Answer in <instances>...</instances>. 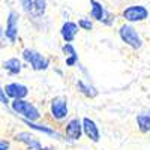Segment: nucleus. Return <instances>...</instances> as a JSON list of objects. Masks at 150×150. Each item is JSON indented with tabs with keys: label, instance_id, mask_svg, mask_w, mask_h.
<instances>
[{
	"label": "nucleus",
	"instance_id": "f257e3e1",
	"mask_svg": "<svg viewBox=\"0 0 150 150\" xmlns=\"http://www.w3.org/2000/svg\"><path fill=\"white\" fill-rule=\"evenodd\" d=\"M12 110H14L17 114H20L23 119L26 120H32V122H36L41 119V114H39V110H38L32 102L26 101V99H14V102L11 104Z\"/></svg>",
	"mask_w": 150,
	"mask_h": 150
},
{
	"label": "nucleus",
	"instance_id": "f03ea898",
	"mask_svg": "<svg viewBox=\"0 0 150 150\" xmlns=\"http://www.w3.org/2000/svg\"><path fill=\"white\" fill-rule=\"evenodd\" d=\"M119 36H120V39L128 47H131L132 50H140L143 47L141 36L138 35V32H137L135 27L131 26V24H123L119 30Z\"/></svg>",
	"mask_w": 150,
	"mask_h": 150
},
{
	"label": "nucleus",
	"instance_id": "7ed1b4c3",
	"mask_svg": "<svg viewBox=\"0 0 150 150\" xmlns=\"http://www.w3.org/2000/svg\"><path fill=\"white\" fill-rule=\"evenodd\" d=\"M90 17L99 23L105 24V26H112L116 20V17L111 12H108L102 6V3H99L98 0H90Z\"/></svg>",
	"mask_w": 150,
	"mask_h": 150
},
{
	"label": "nucleus",
	"instance_id": "20e7f679",
	"mask_svg": "<svg viewBox=\"0 0 150 150\" xmlns=\"http://www.w3.org/2000/svg\"><path fill=\"white\" fill-rule=\"evenodd\" d=\"M23 59L32 66L33 71H45L50 66V59L30 48H26L23 51Z\"/></svg>",
	"mask_w": 150,
	"mask_h": 150
},
{
	"label": "nucleus",
	"instance_id": "39448f33",
	"mask_svg": "<svg viewBox=\"0 0 150 150\" xmlns=\"http://www.w3.org/2000/svg\"><path fill=\"white\" fill-rule=\"evenodd\" d=\"M122 15L128 23H140L149 18V11L141 5H132L125 9Z\"/></svg>",
	"mask_w": 150,
	"mask_h": 150
},
{
	"label": "nucleus",
	"instance_id": "423d86ee",
	"mask_svg": "<svg viewBox=\"0 0 150 150\" xmlns=\"http://www.w3.org/2000/svg\"><path fill=\"white\" fill-rule=\"evenodd\" d=\"M50 111L56 120H63L68 116V99L65 96H56L50 102Z\"/></svg>",
	"mask_w": 150,
	"mask_h": 150
},
{
	"label": "nucleus",
	"instance_id": "0eeeda50",
	"mask_svg": "<svg viewBox=\"0 0 150 150\" xmlns=\"http://www.w3.org/2000/svg\"><path fill=\"white\" fill-rule=\"evenodd\" d=\"M18 21H20V17H18L17 12L9 11L8 18H6V30L3 32V35L12 44H14L17 41V38H18Z\"/></svg>",
	"mask_w": 150,
	"mask_h": 150
},
{
	"label": "nucleus",
	"instance_id": "6e6552de",
	"mask_svg": "<svg viewBox=\"0 0 150 150\" xmlns=\"http://www.w3.org/2000/svg\"><path fill=\"white\" fill-rule=\"evenodd\" d=\"M65 134H66L68 138L72 140V141L80 140L81 135L84 134V131H83V120H80V119H77V117H75V119H71V120L66 123Z\"/></svg>",
	"mask_w": 150,
	"mask_h": 150
},
{
	"label": "nucleus",
	"instance_id": "1a4fd4ad",
	"mask_svg": "<svg viewBox=\"0 0 150 150\" xmlns=\"http://www.w3.org/2000/svg\"><path fill=\"white\" fill-rule=\"evenodd\" d=\"M3 89H5L6 95L12 99H24L29 95V89L24 84H20V83H9Z\"/></svg>",
	"mask_w": 150,
	"mask_h": 150
},
{
	"label": "nucleus",
	"instance_id": "9d476101",
	"mask_svg": "<svg viewBox=\"0 0 150 150\" xmlns=\"http://www.w3.org/2000/svg\"><path fill=\"white\" fill-rule=\"evenodd\" d=\"M83 131H84V135H86L89 140H92L93 143H98L99 138H101L99 128L96 126V123H95L90 117H84V119H83Z\"/></svg>",
	"mask_w": 150,
	"mask_h": 150
},
{
	"label": "nucleus",
	"instance_id": "9b49d317",
	"mask_svg": "<svg viewBox=\"0 0 150 150\" xmlns=\"http://www.w3.org/2000/svg\"><path fill=\"white\" fill-rule=\"evenodd\" d=\"M15 141L26 144L29 150H41L42 149L41 141L38 140L33 134H30V132H20V134H17L15 135Z\"/></svg>",
	"mask_w": 150,
	"mask_h": 150
},
{
	"label": "nucleus",
	"instance_id": "f8f14e48",
	"mask_svg": "<svg viewBox=\"0 0 150 150\" xmlns=\"http://www.w3.org/2000/svg\"><path fill=\"white\" fill-rule=\"evenodd\" d=\"M78 29H80V26L74 21L63 23V26L60 27V35H62V38H63V41L65 42H72L75 38H77Z\"/></svg>",
	"mask_w": 150,
	"mask_h": 150
},
{
	"label": "nucleus",
	"instance_id": "ddd939ff",
	"mask_svg": "<svg viewBox=\"0 0 150 150\" xmlns=\"http://www.w3.org/2000/svg\"><path fill=\"white\" fill-rule=\"evenodd\" d=\"M23 122H24V125H27V126H29L30 129H33V131L42 132V134H45V135H50V137H56V138L62 140V135H60V134H59L57 131L51 129L50 126H45V125H38L36 122H32V120H26V119H23Z\"/></svg>",
	"mask_w": 150,
	"mask_h": 150
},
{
	"label": "nucleus",
	"instance_id": "4468645a",
	"mask_svg": "<svg viewBox=\"0 0 150 150\" xmlns=\"http://www.w3.org/2000/svg\"><path fill=\"white\" fill-rule=\"evenodd\" d=\"M3 69L9 74V75H18L23 69V63L21 60H18L17 57H12L3 62Z\"/></svg>",
	"mask_w": 150,
	"mask_h": 150
},
{
	"label": "nucleus",
	"instance_id": "2eb2a0df",
	"mask_svg": "<svg viewBox=\"0 0 150 150\" xmlns=\"http://www.w3.org/2000/svg\"><path fill=\"white\" fill-rule=\"evenodd\" d=\"M77 89H78L86 98L93 99V98L98 96V90L95 89V87L90 86V84H87V83H84L83 80H78V81H77Z\"/></svg>",
	"mask_w": 150,
	"mask_h": 150
},
{
	"label": "nucleus",
	"instance_id": "dca6fc26",
	"mask_svg": "<svg viewBox=\"0 0 150 150\" xmlns=\"http://www.w3.org/2000/svg\"><path fill=\"white\" fill-rule=\"evenodd\" d=\"M137 125H138L140 132H150V114H138L137 116Z\"/></svg>",
	"mask_w": 150,
	"mask_h": 150
},
{
	"label": "nucleus",
	"instance_id": "f3484780",
	"mask_svg": "<svg viewBox=\"0 0 150 150\" xmlns=\"http://www.w3.org/2000/svg\"><path fill=\"white\" fill-rule=\"evenodd\" d=\"M45 9H47V0H33L32 12L36 17H42L45 14Z\"/></svg>",
	"mask_w": 150,
	"mask_h": 150
},
{
	"label": "nucleus",
	"instance_id": "a211bd4d",
	"mask_svg": "<svg viewBox=\"0 0 150 150\" xmlns=\"http://www.w3.org/2000/svg\"><path fill=\"white\" fill-rule=\"evenodd\" d=\"M62 51H63V54L66 57L69 56H77V50H75V47L71 44V42H66L63 47H62Z\"/></svg>",
	"mask_w": 150,
	"mask_h": 150
},
{
	"label": "nucleus",
	"instance_id": "6ab92c4d",
	"mask_svg": "<svg viewBox=\"0 0 150 150\" xmlns=\"http://www.w3.org/2000/svg\"><path fill=\"white\" fill-rule=\"evenodd\" d=\"M78 26H80V29H83V30L90 32V30L93 29V23H92L89 18H81V20H78Z\"/></svg>",
	"mask_w": 150,
	"mask_h": 150
},
{
	"label": "nucleus",
	"instance_id": "aec40b11",
	"mask_svg": "<svg viewBox=\"0 0 150 150\" xmlns=\"http://www.w3.org/2000/svg\"><path fill=\"white\" fill-rule=\"evenodd\" d=\"M78 63V54L77 56H69V57H66V66H69V68H72V66H75Z\"/></svg>",
	"mask_w": 150,
	"mask_h": 150
},
{
	"label": "nucleus",
	"instance_id": "412c9836",
	"mask_svg": "<svg viewBox=\"0 0 150 150\" xmlns=\"http://www.w3.org/2000/svg\"><path fill=\"white\" fill-rule=\"evenodd\" d=\"M20 3H21V6H23V9L24 11H32V8H33V0H20Z\"/></svg>",
	"mask_w": 150,
	"mask_h": 150
},
{
	"label": "nucleus",
	"instance_id": "4be33fe9",
	"mask_svg": "<svg viewBox=\"0 0 150 150\" xmlns=\"http://www.w3.org/2000/svg\"><path fill=\"white\" fill-rule=\"evenodd\" d=\"M0 99H2V104H3V105H8V104H9V96L6 95L5 89L0 90Z\"/></svg>",
	"mask_w": 150,
	"mask_h": 150
},
{
	"label": "nucleus",
	"instance_id": "5701e85b",
	"mask_svg": "<svg viewBox=\"0 0 150 150\" xmlns=\"http://www.w3.org/2000/svg\"><path fill=\"white\" fill-rule=\"evenodd\" d=\"M0 150H9V141L8 140L0 141Z\"/></svg>",
	"mask_w": 150,
	"mask_h": 150
},
{
	"label": "nucleus",
	"instance_id": "b1692460",
	"mask_svg": "<svg viewBox=\"0 0 150 150\" xmlns=\"http://www.w3.org/2000/svg\"><path fill=\"white\" fill-rule=\"evenodd\" d=\"M41 150H51V149H41Z\"/></svg>",
	"mask_w": 150,
	"mask_h": 150
},
{
	"label": "nucleus",
	"instance_id": "393cba45",
	"mask_svg": "<svg viewBox=\"0 0 150 150\" xmlns=\"http://www.w3.org/2000/svg\"><path fill=\"white\" fill-rule=\"evenodd\" d=\"M149 114H150V112H149Z\"/></svg>",
	"mask_w": 150,
	"mask_h": 150
}]
</instances>
